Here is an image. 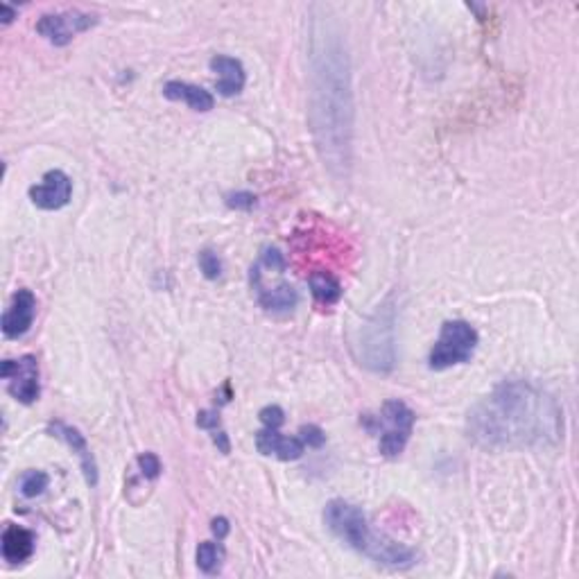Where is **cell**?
Masks as SVG:
<instances>
[{"mask_svg":"<svg viewBox=\"0 0 579 579\" xmlns=\"http://www.w3.org/2000/svg\"><path fill=\"white\" fill-rule=\"evenodd\" d=\"M308 77V116L317 152L335 179H349L355 127L351 59L340 27L326 16L310 23Z\"/></svg>","mask_w":579,"mask_h":579,"instance_id":"obj_1","label":"cell"},{"mask_svg":"<svg viewBox=\"0 0 579 579\" xmlns=\"http://www.w3.org/2000/svg\"><path fill=\"white\" fill-rule=\"evenodd\" d=\"M467 435L491 450L553 446L564 437L562 405L536 382L505 381L473 405Z\"/></svg>","mask_w":579,"mask_h":579,"instance_id":"obj_2","label":"cell"},{"mask_svg":"<svg viewBox=\"0 0 579 579\" xmlns=\"http://www.w3.org/2000/svg\"><path fill=\"white\" fill-rule=\"evenodd\" d=\"M323 523L328 530L351 545L358 553L367 555L376 564H385L391 568H410L417 564V553L403 544H396L394 539L376 535L369 527L367 518L360 512V507L346 503V500H331L323 509Z\"/></svg>","mask_w":579,"mask_h":579,"instance_id":"obj_3","label":"cell"},{"mask_svg":"<svg viewBox=\"0 0 579 579\" xmlns=\"http://www.w3.org/2000/svg\"><path fill=\"white\" fill-rule=\"evenodd\" d=\"M396 314L394 305H378L358 337V360L373 373H390L396 364Z\"/></svg>","mask_w":579,"mask_h":579,"instance_id":"obj_4","label":"cell"},{"mask_svg":"<svg viewBox=\"0 0 579 579\" xmlns=\"http://www.w3.org/2000/svg\"><path fill=\"white\" fill-rule=\"evenodd\" d=\"M478 331L468 322L462 319H453L441 326L439 340L435 342L430 351V369L435 372H444V369L455 367V364H464L473 358L478 349Z\"/></svg>","mask_w":579,"mask_h":579,"instance_id":"obj_5","label":"cell"},{"mask_svg":"<svg viewBox=\"0 0 579 579\" xmlns=\"http://www.w3.org/2000/svg\"><path fill=\"white\" fill-rule=\"evenodd\" d=\"M414 412L403 403V400H385L381 414L373 417V423L367 421L369 428L381 430V453L385 458H399L408 446L410 435L414 428Z\"/></svg>","mask_w":579,"mask_h":579,"instance_id":"obj_6","label":"cell"},{"mask_svg":"<svg viewBox=\"0 0 579 579\" xmlns=\"http://www.w3.org/2000/svg\"><path fill=\"white\" fill-rule=\"evenodd\" d=\"M98 23V16L93 14L80 12V9H68V12L57 14H43L36 23V32L43 39H48L53 45H68L75 34L91 30Z\"/></svg>","mask_w":579,"mask_h":579,"instance_id":"obj_7","label":"cell"},{"mask_svg":"<svg viewBox=\"0 0 579 579\" xmlns=\"http://www.w3.org/2000/svg\"><path fill=\"white\" fill-rule=\"evenodd\" d=\"M0 376L7 381V391L23 405L39 399V362L34 355H23L18 360H5Z\"/></svg>","mask_w":579,"mask_h":579,"instance_id":"obj_8","label":"cell"},{"mask_svg":"<svg viewBox=\"0 0 579 579\" xmlns=\"http://www.w3.org/2000/svg\"><path fill=\"white\" fill-rule=\"evenodd\" d=\"M72 198V181L66 172L50 170L45 172L43 181L30 188V199L41 211H59L66 207Z\"/></svg>","mask_w":579,"mask_h":579,"instance_id":"obj_9","label":"cell"},{"mask_svg":"<svg viewBox=\"0 0 579 579\" xmlns=\"http://www.w3.org/2000/svg\"><path fill=\"white\" fill-rule=\"evenodd\" d=\"M36 314V296L30 290L14 292L7 310L3 314V335L9 340H18L30 331Z\"/></svg>","mask_w":579,"mask_h":579,"instance_id":"obj_10","label":"cell"},{"mask_svg":"<svg viewBox=\"0 0 579 579\" xmlns=\"http://www.w3.org/2000/svg\"><path fill=\"white\" fill-rule=\"evenodd\" d=\"M48 432L53 437H57V439L66 441V444L72 449V453H77V458H80V462H82V471H84L86 485L89 487L98 485V464H95L93 453H91L89 444H86V437L82 435L77 428L68 426V423H63V421L50 423Z\"/></svg>","mask_w":579,"mask_h":579,"instance_id":"obj_11","label":"cell"},{"mask_svg":"<svg viewBox=\"0 0 579 579\" xmlns=\"http://www.w3.org/2000/svg\"><path fill=\"white\" fill-rule=\"evenodd\" d=\"M256 449L263 455H275L284 462H292L304 455L305 444L301 437H284L275 428H265V430L256 432Z\"/></svg>","mask_w":579,"mask_h":579,"instance_id":"obj_12","label":"cell"},{"mask_svg":"<svg viewBox=\"0 0 579 579\" xmlns=\"http://www.w3.org/2000/svg\"><path fill=\"white\" fill-rule=\"evenodd\" d=\"M211 68L217 72L216 89L220 95L231 98V95H238L245 89L247 75H245V68L238 59L227 57V54H216L211 59Z\"/></svg>","mask_w":579,"mask_h":579,"instance_id":"obj_13","label":"cell"},{"mask_svg":"<svg viewBox=\"0 0 579 579\" xmlns=\"http://www.w3.org/2000/svg\"><path fill=\"white\" fill-rule=\"evenodd\" d=\"M34 535L25 527L7 526L0 539V548H3V559L7 564H23L34 555Z\"/></svg>","mask_w":579,"mask_h":579,"instance_id":"obj_14","label":"cell"},{"mask_svg":"<svg viewBox=\"0 0 579 579\" xmlns=\"http://www.w3.org/2000/svg\"><path fill=\"white\" fill-rule=\"evenodd\" d=\"M163 95H166L168 100L186 102L193 111H211L213 104H216V100H213V95L208 93L207 89L179 80L168 82V84L163 86Z\"/></svg>","mask_w":579,"mask_h":579,"instance_id":"obj_15","label":"cell"},{"mask_svg":"<svg viewBox=\"0 0 579 579\" xmlns=\"http://www.w3.org/2000/svg\"><path fill=\"white\" fill-rule=\"evenodd\" d=\"M258 304L267 310V313H292L299 304V294L290 284H279L275 288H256Z\"/></svg>","mask_w":579,"mask_h":579,"instance_id":"obj_16","label":"cell"},{"mask_svg":"<svg viewBox=\"0 0 579 579\" xmlns=\"http://www.w3.org/2000/svg\"><path fill=\"white\" fill-rule=\"evenodd\" d=\"M308 284H310V292H313L317 304L333 305L340 301L342 284L331 275V272H313Z\"/></svg>","mask_w":579,"mask_h":579,"instance_id":"obj_17","label":"cell"},{"mask_svg":"<svg viewBox=\"0 0 579 579\" xmlns=\"http://www.w3.org/2000/svg\"><path fill=\"white\" fill-rule=\"evenodd\" d=\"M222 562H225V548L220 544H211V541H204L198 548V566L199 571L207 573V575H216L220 573Z\"/></svg>","mask_w":579,"mask_h":579,"instance_id":"obj_18","label":"cell"},{"mask_svg":"<svg viewBox=\"0 0 579 579\" xmlns=\"http://www.w3.org/2000/svg\"><path fill=\"white\" fill-rule=\"evenodd\" d=\"M50 485L48 473L43 471H27L25 476L21 478V494L25 498H36V496L43 494Z\"/></svg>","mask_w":579,"mask_h":579,"instance_id":"obj_19","label":"cell"},{"mask_svg":"<svg viewBox=\"0 0 579 579\" xmlns=\"http://www.w3.org/2000/svg\"><path fill=\"white\" fill-rule=\"evenodd\" d=\"M199 270H202V275L207 276L208 281L220 279L222 276L220 256H217L216 252H211V249H204V252L199 254Z\"/></svg>","mask_w":579,"mask_h":579,"instance_id":"obj_20","label":"cell"},{"mask_svg":"<svg viewBox=\"0 0 579 579\" xmlns=\"http://www.w3.org/2000/svg\"><path fill=\"white\" fill-rule=\"evenodd\" d=\"M258 265L265 267V270H270V272H276V275H284L285 267H288V263H285L284 254H281L279 249L265 247L263 249L261 258H258Z\"/></svg>","mask_w":579,"mask_h":579,"instance_id":"obj_21","label":"cell"},{"mask_svg":"<svg viewBox=\"0 0 579 579\" xmlns=\"http://www.w3.org/2000/svg\"><path fill=\"white\" fill-rule=\"evenodd\" d=\"M139 468H140V473L148 478V480H157V478L161 476V471H163L161 459H159L154 453L139 455Z\"/></svg>","mask_w":579,"mask_h":579,"instance_id":"obj_22","label":"cell"},{"mask_svg":"<svg viewBox=\"0 0 579 579\" xmlns=\"http://www.w3.org/2000/svg\"><path fill=\"white\" fill-rule=\"evenodd\" d=\"M258 417H261L263 426L275 428V430H279V428L284 426V421H285V414H284V410L279 408V405H267V408L261 410V414H258Z\"/></svg>","mask_w":579,"mask_h":579,"instance_id":"obj_23","label":"cell"},{"mask_svg":"<svg viewBox=\"0 0 579 579\" xmlns=\"http://www.w3.org/2000/svg\"><path fill=\"white\" fill-rule=\"evenodd\" d=\"M227 207L236 208V211H252V208L256 207V198H254L252 193H245V190L231 193L227 195Z\"/></svg>","mask_w":579,"mask_h":579,"instance_id":"obj_24","label":"cell"},{"mask_svg":"<svg viewBox=\"0 0 579 579\" xmlns=\"http://www.w3.org/2000/svg\"><path fill=\"white\" fill-rule=\"evenodd\" d=\"M301 435V441H304L305 446H310V449H322L323 444H326V435H323L322 428L317 426H304L299 430Z\"/></svg>","mask_w":579,"mask_h":579,"instance_id":"obj_25","label":"cell"},{"mask_svg":"<svg viewBox=\"0 0 579 579\" xmlns=\"http://www.w3.org/2000/svg\"><path fill=\"white\" fill-rule=\"evenodd\" d=\"M198 426L204 430H217L220 428V414L217 412H199L198 414Z\"/></svg>","mask_w":579,"mask_h":579,"instance_id":"obj_26","label":"cell"},{"mask_svg":"<svg viewBox=\"0 0 579 579\" xmlns=\"http://www.w3.org/2000/svg\"><path fill=\"white\" fill-rule=\"evenodd\" d=\"M211 530H213V535L217 536V541H222L225 539L227 535H229V521H227V518H213V523H211Z\"/></svg>","mask_w":579,"mask_h":579,"instance_id":"obj_27","label":"cell"},{"mask_svg":"<svg viewBox=\"0 0 579 579\" xmlns=\"http://www.w3.org/2000/svg\"><path fill=\"white\" fill-rule=\"evenodd\" d=\"M213 432V444L222 450V453H231V446H229V437H227L225 430H211Z\"/></svg>","mask_w":579,"mask_h":579,"instance_id":"obj_28","label":"cell"},{"mask_svg":"<svg viewBox=\"0 0 579 579\" xmlns=\"http://www.w3.org/2000/svg\"><path fill=\"white\" fill-rule=\"evenodd\" d=\"M0 12H3V14H0V21H3L5 25H7V23H12L14 16H16V12H14V7H9L7 3L0 5Z\"/></svg>","mask_w":579,"mask_h":579,"instance_id":"obj_29","label":"cell"}]
</instances>
